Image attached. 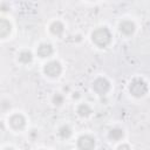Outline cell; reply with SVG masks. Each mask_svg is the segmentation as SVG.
<instances>
[{
  "instance_id": "obj_10",
  "label": "cell",
  "mask_w": 150,
  "mask_h": 150,
  "mask_svg": "<svg viewBox=\"0 0 150 150\" xmlns=\"http://www.w3.org/2000/svg\"><path fill=\"white\" fill-rule=\"evenodd\" d=\"M49 30H50V33L53 35L60 36V35H62V33L64 30V26H63V23L61 21H54L49 26Z\"/></svg>"
},
{
  "instance_id": "obj_16",
  "label": "cell",
  "mask_w": 150,
  "mask_h": 150,
  "mask_svg": "<svg viewBox=\"0 0 150 150\" xmlns=\"http://www.w3.org/2000/svg\"><path fill=\"white\" fill-rule=\"evenodd\" d=\"M117 150H130V146L128 144H122L117 148Z\"/></svg>"
},
{
  "instance_id": "obj_2",
  "label": "cell",
  "mask_w": 150,
  "mask_h": 150,
  "mask_svg": "<svg viewBox=\"0 0 150 150\" xmlns=\"http://www.w3.org/2000/svg\"><path fill=\"white\" fill-rule=\"evenodd\" d=\"M129 91L135 97H143L148 93V84L144 80L136 77L129 84Z\"/></svg>"
},
{
  "instance_id": "obj_12",
  "label": "cell",
  "mask_w": 150,
  "mask_h": 150,
  "mask_svg": "<svg viewBox=\"0 0 150 150\" xmlns=\"http://www.w3.org/2000/svg\"><path fill=\"white\" fill-rule=\"evenodd\" d=\"M108 136H109V138H110L111 141L118 142V141H121V139L123 138L124 131H123V129H121V128H112V129L109 131Z\"/></svg>"
},
{
  "instance_id": "obj_14",
  "label": "cell",
  "mask_w": 150,
  "mask_h": 150,
  "mask_svg": "<svg viewBox=\"0 0 150 150\" xmlns=\"http://www.w3.org/2000/svg\"><path fill=\"white\" fill-rule=\"evenodd\" d=\"M57 132H59V136L61 138H63V139H67V138H69L71 136V129H70L69 125H62V127H60V129H59Z\"/></svg>"
},
{
  "instance_id": "obj_15",
  "label": "cell",
  "mask_w": 150,
  "mask_h": 150,
  "mask_svg": "<svg viewBox=\"0 0 150 150\" xmlns=\"http://www.w3.org/2000/svg\"><path fill=\"white\" fill-rule=\"evenodd\" d=\"M63 101H64L63 95H61V94H59V93L53 96V103H54L55 105H61V104L63 103Z\"/></svg>"
},
{
  "instance_id": "obj_11",
  "label": "cell",
  "mask_w": 150,
  "mask_h": 150,
  "mask_svg": "<svg viewBox=\"0 0 150 150\" xmlns=\"http://www.w3.org/2000/svg\"><path fill=\"white\" fill-rule=\"evenodd\" d=\"M76 112L81 117H88L93 112V110H91V108H90V105L88 103H81V104L77 105Z\"/></svg>"
},
{
  "instance_id": "obj_6",
  "label": "cell",
  "mask_w": 150,
  "mask_h": 150,
  "mask_svg": "<svg viewBox=\"0 0 150 150\" xmlns=\"http://www.w3.org/2000/svg\"><path fill=\"white\" fill-rule=\"evenodd\" d=\"M8 122H9V125L13 129H15V130H21L26 125V120H25V117L21 114H14V115H12L9 117Z\"/></svg>"
},
{
  "instance_id": "obj_17",
  "label": "cell",
  "mask_w": 150,
  "mask_h": 150,
  "mask_svg": "<svg viewBox=\"0 0 150 150\" xmlns=\"http://www.w3.org/2000/svg\"><path fill=\"white\" fill-rule=\"evenodd\" d=\"M4 150H14L13 148H6V149H4Z\"/></svg>"
},
{
  "instance_id": "obj_7",
  "label": "cell",
  "mask_w": 150,
  "mask_h": 150,
  "mask_svg": "<svg viewBox=\"0 0 150 150\" xmlns=\"http://www.w3.org/2000/svg\"><path fill=\"white\" fill-rule=\"evenodd\" d=\"M135 29H136V26H135V23H134L132 21H130V20H123V21L120 23V32H121L123 35H125V36H129V35L134 34Z\"/></svg>"
},
{
  "instance_id": "obj_5",
  "label": "cell",
  "mask_w": 150,
  "mask_h": 150,
  "mask_svg": "<svg viewBox=\"0 0 150 150\" xmlns=\"http://www.w3.org/2000/svg\"><path fill=\"white\" fill-rule=\"evenodd\" d=\"M77 148L80 150H94L95 138L90 135H82L77 138Z\"/></svg>"
},
{
  "instance_id": "obj_9",
  "label": "cell",
  "mask_w": 150,
  "mask_h": 150,
  "mask_svg": "<svg viewBox=\"0 0 150 150\" xmlns=\"http://www.w3.org/2000/svg\"><path fill=\"white\" fill-rule=\"evenodd\" d=\"M11 30H12V26H11L9 21H7L6 19L2 18L0 20V36L2 39L7 38L9 35V33H11Z\"/></svg>"
},
{
  "instance_id": "obj_1",
  "label": "cell",
  "mask_w": 150,
  "mask_h": 150,
  "mask_svg": "<svg viewBox=\"0 0 150 150\" xmlns=\"http://www.w3.org/2000/svg\"><path fill=\"white\" fill-rule=\"evenodd\" d=\"M91 41L100 48H105L111 41V33L107 27H98L91 33Z\"/></svg>"
},
{
  "instance_id": "obj_8",
  "label": "cell",
  "mask_w": 150,
  "mask_h": 150,
  "mask_svg": "<svg viewBox=\"0 0 150 150\" xmlns=\"http://www.w3.org/2000/svg\"><path fill=\"white\" fill-rule=\"evenodd\" d=\"M36 54L40 57H49L53 54V47L49 43H41L38 49H36Z\"/></svg>"
},
{
  "instance_id": "obj_4",
  "label": "cell",
  "mask_w": 150,
  "mask_h": 150,
  "mask_svg": "<svg viewBox=\"0 0 150 150\" xmlns=\"http://www.w3.org/2000/svg\"><path fill=\"white\" fill-rule=\"evenodd\" d=\"M43 71L49 77H57V76H60V74L62 71L61 63L59 61H49L45 64Z\"/></svg>"
},
{
  "instance_id": "obj_13",
  "label": "cell",
  "mask_w": 150,
  "mask_h": 150,
  "mask_svg": "<svg viewBox=\"0 0 150 150\" xmlns=\"http://www.w3.org/2000/svg\"><path fill=\"white\" fill-rule=\"evenodd\" d=\"M19 61L23 64H27V63H30L32 60H33V55L29 50H22L20 54H19Z\"/></svg>"
},
{
  "instance_id": "obj_3",
  "label": "cell",
  "mask_w": 150,
  "mask_h": 150,
  "mask_svg": "<svg viewBox=\"0 0 150 150\" xmlns=\"http://www.w3.org/2000/svg\"><path fill=\"white\" fill-rule=\"evenodd\" d=\"M93 90L97 94V95H105L109 89H110V82L104 79V77H97L94 82H93Z\"/></svg>"
}]
</instances>
